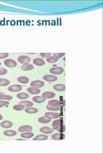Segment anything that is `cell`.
<instances>
[{
	"label": "cell",
	"instance_id": "obj_39",
	"mask_svg": "<svg viewBox=\"0 0 103 154\" xmlns=\"http://www.w3.org/2000/svg\"><path fill=\"white\" fill-rule=\"evenodd\" d=\"M2 119H3V116L0 114V120H1Z\"/></svg>",
	"mask_w": 103,
	"mask_h": 154
},
{
	"label": "cell",
	"instance_id": "obj_27",
	"mask_svg": "<svg viewBox=\"0 0 103 154\" xmlns=\"http://www.w3.org/2000/svg\"><path fill=\"white\" fill-rule=\"evenodd\" d=\"M10 81L7 79H0V86H6L10 84Z\"/></svg>",
	"mask_w": 103,
	"mask_h": 154
},
{
	"label": "cell",
	"instance_id": "obj_26",
	"mask_svg": "<svg viewBox=\"0 0 103 154\" xmlns=\"http://www.w3.org/2000/svg\"><path fill=\"white\" fill-rule=\"evenodd\" d=\"M34 135V134L28 132L23 133V134H21V136L22 137H23V138H26V139H27V138H30V137H33Z\"/></svg>",
	"mask_w": 103,
	"mask_h": 154
},
{
	"label": "cell",
	"instance_id": "obj_34",
	"mask_svg": "<svg viewBox=\"0 0 103 154\" xmlns=\"http://www.w3.org/2000/svg\"><path fill=\"white\" fill-rule=\"evenodd\" d=\"M65 55V53H54V56L55 57L57 58V59H59L60 58H61L62 57H63V56Z\"/></svg>",
	"mask_w": 103,
	"mask_h": 154
},
{
	"label": "cell",
	"instance_id": "obj_31",
	"mask_svg": "<svg viewBox=\"0 0 103 154\" xmlns=\"http://www.w3.org/2000/svg\"><path fill=\"white\" fill-rule=\"evenodd\" d=\"M47 108L48 110V111H59L60 108L59 107H52V106H50V105H47Z\"/></svg>",
	"mask_w": 103,
	"mask_h": 154
},
{
	"label": "cell",
	"instance_id": "obj_32",
	"mask_svg": "<svg viewBox=\"0 0 103 154\" xmlns=\"http://www.w3.org/2000/svg\"><path fill=\"white\" fill-rule=\"evenodd\" d=\"M62 123H63V120H62L61 119H56V120L53 121L52 126H53V127H55V126H57V125H62Z\"/></svg>",
	"mask_w": 103,
	"mask_h": 154
},
{
	"label": "cell",
	"instance_id": "obj_13",
	"mask_svg": "<svg viewBox=\"0 0 103 154\" xmlns=\"http://www.w3.org/2000/svg\"><path fill=\"white\" fill-rule=\"evenodd\" d=\"M55 93L52 92H44V93L43 94V96H42L45 99H50L55 97Z\"/></svg>",
	"mask_w": 103,
	"mask_h": 154
},
{
	"label": "cell",
	"instance_id": "obj_12",
	"mask_svg": "<svg viewBox=\"0 0 103 154\" xmlns=\"http://www.w3.org/2000/svg\"><path fill=\"white\" fill-rule=\"evenodd\" d=\"M1 127L3 128H8L12 127L13 123L11 121H3L2 123H1Z\"/></svg>",
	"mask_w": 103,
	"mask_h": 154
},
{
	"label": "cell",
	"instance_id": "obj_41",
	"mask_svg": "<svg viewBox=\"0 0 103 154\" xmlns=\"http://www.w3.org/2000/svg\"><path fill=\"white\" fill-rule=\"evenodd\" d=\"M17 140H18V141H20V140H23V139H18Z\"/></svg>",
	"mask_w": 103,
	"mask_h": 154
},
{
	"label": "cell",
	"instance_id": "obj_9",
	"mask_svg": "<svg viewBox=\"0 0 103 154\" xmlns=\"http://www.w3.org/2000/svg\"><path fill=\"white\" fill-rule=\"evenodd\" d=\"M54 131V129H52L51 128L48 127H44L40 128V132L43 134H52Z\"/></svg>",
	"mask_w": 103,
	"mask_h": 154
},
{
	"label": "cell",
	"instance_id": "obj_29",
	"mask_svg": "<svg viewBox=\"0 0 103 154\" xmlns=\"http://www.w3.org/2000/svg\"><path fill=\"white\" fill-rule=\"evenodd\" d=\"M13 108L14 110L17 111H23L24 108H25V107L21 104H19V105H16L13 107Z\"/></svg>",
	"mask_w": 103,
	"mask_h": 154
},
{
	"label": "cell",
	"instance_id": "obj_14",
	"mask_svg": "<svg viewBox=\"0 0 103 154\" xmlns=\"http://www.w3.org/2000/svg\"><path fill=\"white\" fill-rule=\"evenodd\" d=\"M33 101L36 102V103H37V104H40V103H42V102H44L45 101V98H44L43 96H35L33 98Z\"/></svg>",
	"mask_w": 103,
	"mask_h": 154
},
{
	"label": "cell",
	"instance_id": "obj_6",
	"mask_svg": "<svg viewBox=\"0 0 103 154\" xmlns=\"http://www.w3.org/2000/svg\"><path fill=\"white\" fill-rule=\"evenodd\" d=\"M30 85L32 87H42L44 85V83L42 81L40 80H35L31 82Z\"/></svg>",
	"mask_w": 103,
	"mask_h": 154
},
{
	"label": "cell",
	"instance_id": "obj_30",
	"mask_svg": "<svg viewBox=\"0 0 103 154\" xmlns=\"http://www.w3.org/2000/svg\"><path fill=\"white\" fill-rule=\"evenodd\" d=\"M57 58H56L55 57H48L47 58V61L49 63H55L56 62H57Z\"/></svg>",
	"mask_w": 103,
	"mask_h": 154
},
{
	"label": "cell",
	"instance_id": "obj_16",
	"mask_svg": "<svg viewBox=\"0 0 103 154\" xmlns=\"http://www.w3.org/2000/svg\"><path fill=\"white\" fill-rule=\"evenodd\" d=\"M48 139V136L47 135H39L36 137H35L33 140L34 141H43V140H47Z\"/></svg>",
	"mask_w": 103,
	"mask_h": 154
},
{
	"label": "cell",
	"instance_id": "obj_24",
	"mask_svg": "<svg viewBox=\"0 0 103 154\" xmlns=\"http://www.w3.org/2000/svg\"><path fill=\"white\" fill-rule=\"evenodd\" d=\"M20 104L22 105H23L24 107H32V106L34 105V104H33L32 102L30 101H21V102H20Z\"/></svg>",
	"mask_w": 103,
	"mask_h": 154
},
{
	"label": "cell",
	"instance_id": "obj_22",
	"mask_svg": "<svg viewBox=\"0 0 103 154\" xmlns=\"http://www.w3.org/2000/svg\"><path fill=\"white\" fill-rule=\"evenodd\" d=\"M25 112L28 114H35L37 113L38 112L37 108H34V107H30V108H27L25 109Z\"/></svg>",
	"mask_w": 103,
	"mask_h": 154
},
{
	"label": "cell",
	"instance_id": "obj_19",
	"mask_svg": "<svg viewBox=\"0 0 103 154\" xmlns=\"http://www.w3.org/2000/svg\"><path fill=\"white\" fill-rule=\"evenodd\" d=\"M50 119L49 118H47V117H41V118H39L38 119V121H39V123H44V124H46V123H48L50 122Z\"/></svg>",
	"mask_w": 103,
	"mask_h": 154
},
{
	"label": "cell",
	"instance_id": "obj_1",
	"mask_svg": "<svg viewBox=\"0 0 103 154\" xmlns=\"http://www.w3.org/2000/svg\"><path fill=\"white\" fill-rule=\"evenodd\" d=\"M63 71H64L63 68L60 67H52L50 69V72L52 74H54V75H60V74L63 73Z\"/></svg>",
	"mask_w": 103,
	"mask_h": 154
},
{
	"label": "cell",
	"instance_id": "obj_36",
	"mask_svg": "<svg viewBox=\"0 0 103 154\" xmlns=\"http://www.w3.org/2000/svg\"><path fill=\"white\" fill-rule=\"evenodd\" d=\"M8 57V53H0V58H5Z\"/></svg>",
	"mask_w": 103,
	"mask_h": 154
},
{
	"label": "cell",
	"instance_id": "obj_4",
	"mask_svg": "<svg viewBox=\"0 0 103 154\" xmlns=\"http://www.w3.org/2000/svg\"><path fill=\"white\" fill-rule=\"evenodd\" d=\"M18 62H20V63H23V64H28L30 62V58L28 57L25 55L20 56L17 58Z\"/></svg>",
	"mask_w": 103,
	"mask_h": 154
},
{
	"label": "cell",
	"instance_id": "obj_23",
	"mask_svg": "<svg viewBox=\"0 0 103 154\" xmlns=\"http://www.w3.org/2000/svg\"><path fill=\"white\" fill-rule=\"evenodd\" d=\"M3 134L7 136H14L17 134V132L14 130H6L3 132Z\"/></svg>",
	"mask_w": 103,
	"mask_h": 154
},
{
	"label": "cell",
	"instance_id": "obj_40",
	"mask_svg": "<svg viewBox=\"0 0 103 154\" xmlns=\"http://www.w3.org/2000/svg\"><path fill=\"white\" fill-rule=\"evenodd\" d=\"M3 94V92H0V95H1V94Z\"/></svg>",
	"mask_w": 103,
	"mask_h": 154
},
{
	"label": "cell",
	"instance_id": "obj_10",
	"mask_svg": "<svg viewBox=\"0 0 103 154\" xmlns=\"http://www.w3.org/2000/svg\"><path fill=\"white\" fill-rule=\"evenodd\" d=\"M27 91L28 92H30V94H39V92H41L40 89L37 88V87H28L27 89Z\"/></svg>",
	"mask_w": 103,
	"mask_h": 154
},
{
	"label": "cell",
	"instance_id": "obj_42",
	"mask_svg": "<svg viewBox=\"0 0 103 154\" xmlns=\"http://www.w3.org/2000/svg\"><path fill=\"white\" fill-rule=\"evenodd\" d=\"M1 65V62H0V65Z\"/></svg>",
	"mask_w": 103,
	"mask_h": 154
},
{
	"label": "cell",
	"instance_id": "obj_37",
	"mask_svg": "<svg viewBox=\"0 0 103 154\" xmlns=\"http://www.w3.org/2000/svg\"><path fill=\"white\" fill-rule=\"evenodd\" d=\"M8 104H9V103H8V101H0V107H2L5 105H7Z\"/></svg>",
	"mask_w": 103,
	"mask_h": 154
},
{
	"label": "cell",
	"instance_id": "obj_8",
	"mask_svg": "<svg viewBox=\"0 0 103 154\" xmlns=\"http://www.w3.org/2000/svg\"><path fill=\"white\" fill-rule=\"evenodd\" d=\"M32 127L31 126H29V125H23V126H21L18 129V131L19 132H30L32 131Z\"/></svg>",
	"mask_w": 103,
	"mask_h": 154
},
{
	"label": "cell",
	"instance_id": "obj_7",
	"mask_svg": "<svg viewBox=\"0 0 103 154\" xmlns=\"http://www.w3.org/2000/svg\"><path fill=\"white\" fill-rule=\"evenodd\" d=\"M43 79L47 82H55V81L57 80V77L53 76V75H44L43 77Z\"/></svg>",
	"mask_w": 103,
	"mask_h": 154
},
{
	"label": "cell",
	"instance_id": "obj_38",
	"mask_svg": "<svg viewBox=\"0 0 103 154\" xmlns=\"http://www.w3.org/2000/svg\"><path fill=\"white\" fill-rule=\"evenodd\" d=\"M51 54L50 53H41V57H42L43 58H48L50 57Z\"/></svg>",
	"mask_w": 103,
	"mask_h": 154
},
{
	"label": "cell",
	"instance_id": "obj_15",
	"mask_svg": "<svg viewBox=\"0 0 103 154\" xmlns=\"http://www.w3.org/2000/svg\"><path fill=\"white\" fill-rule=\"evenodd\" d=\"M54 90L57 91H63L65 90V85L62 84H57L54 86Z\"/></svg>",
	"mask_w": 103,
	"mask_h": 154
},
{
	"label": "cell",
	"instance_id": "obj_2",
	"mask_svg": "<svg viewBox=\"0 0 103 154\" xmlns=\"http://www.w3.org/2000/svg\"><path fill=\"white\" fill-rule=\"evenodd\" d=\"M4 64L8 67H15L17 65V63L12 59H7L4 61Z\"/></svg>",
	"mask_w": 103,
	"mask_h": 154
},
{
	"label": "cell",
	"instance_id": "obj_35",
	"mask_svg": "<svg viewBox=\"0 0 103 154\" xmlns=\"http://www.w3.org/2000/svg\"><path fill=\"white\" fill-rule=\"evenodd\" d=\"M7 73V70L5 68L0 67V75H4Z\"/></svg>",
	"mask_w": 103,
	"mask_h": 154
},
{
	"label": "cell",
	"instance_id": "obj_21",
	"mask_svg": "<svg viewBox=\"0 0 103 154\" xmlns=\"http://www.w3.org/2000/svg\"><path fill=\"white\" fill-rule=\"evenodd\" d=\"M60 105H61L60 102L58 100H52L48 102V105L52 107H59Z\"/></svg>",
	"mask_w": 103,
	"mask_h": 154
},
{
	"label": "cell",
	"instance_id": "obj_5",
	"mask_svg": "<svg viewBox=\"0 0 103 154\" xmlns=\"http://www.w3.org/2000/svg\"><path fill=\"white\" fill-rule=\"evenodd\" d=\"M59 116L60 115L59 113H55V112H46L45 113V117L49 118L50 119L59 118Z\"/></svg>",
	"mask_w": 103,
	"mask_h": 154
},
{
	"label": "cell",
	"instance_id": "obj_3",
	"mask_svg": "<svg viewBox=\"0 0 103 154\" xmlns=\"http://www.w3.org/2000/svg\"><path fill=\"white\" fill-rule=\"evenodd\" d=\"M23 87L19 85H12L8 87V90L10 92H19L21 91Z\"/></svg>",
	"mask_w": 103,
	"mask_h": 154
},
{
	"label": "cell",
	"instance_id": "obj_17",
	"mask_svg": "<svg viewBox=\"0 0 103 154\" xmlns=\"http://www.w3.org/2000/svg\"><path fill=\"white\" fill-rule=\"evenodd\" d=\"M33 69H34V66L32 65H30L29 64H24L21 66V69L23 71H29V70Z\"/></svg>",
	"mask_w": 103,
	"mask_h": 154
},
{
	"label": "cell",
	"instance_id": "obj_11",
	"mask_svg": "<svg viewBox=\"0 0 103 154\" xmlns=\"http://www.w3.org/2000/svg\"><path fill=\"white\" fill-rule=\"evenodd\" d=\"M64 138V135L61 133H56L52 135V139H53L54 140H61L63 139Z\"/></svg>",
	"mask_w": 103,
	"mask_h": 154
},
{
	"label": "cell",
	"instance_id": "obj_18",
	"mask_svg": "<svg viewBox=\"0 0 103 154\" xmlns=\"http://www.w3.org/2000/svg\"><path fill=\"white\" fill-rule=\"evenodd\" d=\"M33 63L35 65H44V61L41 58H36L33 61Z\"/></svg>",
	"mask_w": 103,
	"mask_h": 154
},
{
	"label": "cell",
	"instance_id": "obj_33",
	"mask_svg": "<svg viewBox=\"0 0 103 154\" xmlns=\"http://www.w3.org/2000/svg\"><path fill=\"white\" fill-rule=\"evenodd\" d=\"M53 128H54V130L61 131L62 128H64V127L63 125H57V126H55V127H53Z\"/></svg>",
	"mask_w": 103,
	"mask_h": 154
},
{
	"label": "cell",
	"instance_id": "obj_25",
	"mask_svg": "<svg viewBox=\"0 0 103 154\" xmlns=\"http://www.w3.org/2000/svg\"><path fill=\"white\" fill-rule=\"evenodd\" d=\"M29 97L28 94L27 93H24V92H21V93H19L17 94V98L19 99H22V100H25V99L28 98Z\"/></svg>",
	"mask_w": 103,
	"mask_h": 154
},
{
	"label": "cell",
	"instance_id": "obj_20",
	"mask_svg": "<svg viewBox=\"0 0 103 154\" xmlns=\"http://www.w3.org/2000/svg\"><path fill=\"white\" fill-rule=\"evenodd\" d=\"M17 81L20 82V83H21V84H27L28 82H29V79H28L27 77H20L17 78Z\"/></svg>",
	"mask_w": 103,
	"mask_h": 154
},
{
	"label": "cell",
	"instance_id": "obj_28",
	"mask_svg": "<svg viewBox=\"0 0 103 154\" xmlns=\"http://www.w3.org/2000/svg\"><path fill=\"white\" fill-rule=\"evenodd\" d=\"M12 100V96H9V95H5L3 94L0 95V100Z\"/></svg>",
	"mask_w": 103,
	"mask_h": 154
}]
</instances>
